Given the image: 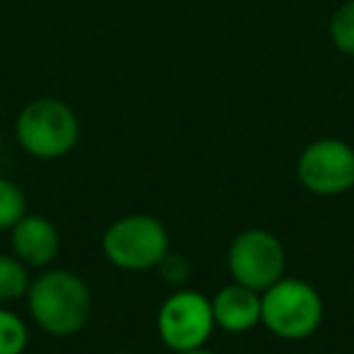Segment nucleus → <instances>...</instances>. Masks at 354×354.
<instances>
[{"mask_svg":"<svg viewBox=\"0 0 354 354\" xmlns=\"http://www.w3.org/2000/svg\"><path fill=\"white\" fill-rule=\"evenodd\" d=\"M27 306L44 333L68 337L88 323L93 296L78 274L68 270H49L30 284Z\"/></svg>","mask_w":354,"mask_h":354,"instance_id":"obj_1","label":"nucleus"},{"mask_svg":"<svg viewBox=\"0 0 354 354\" xmlns=\"http://www.w3.org/2000/svg\"><path fill=\"white\" fill-rule=\"evenodd\" d=\"M15 136L30 156L54 160L73 151L80 136V124L66 102L56 97H41L17 114Z\"/></svg>","mask_w":354,"mask_h":354,"instance_id":"obj_2","label":"nucleus"},{"mask_svg":"<svg viewBox=\"0 0 354 354\" xmlns=\"http://www.w3.org/2000/svg\"><path fill=\"white\" fill-rule=\"evenodd\" d=\"M323 320V301L318 291L304 279H284L262 291V318L265 328L281 339H304L318 330Z\"/></svg>","mask_w":354,"mask_h":354,"instance_id":"obj_3","label":"nucleus"},{"mask_svg":"<svg viewBox=\"0 0 354 354\" xmlns=\"http://www.w3.org/2000/svg\"><path fill=\"white\" fill-rule=\"evenodd\" d=\"M170 238L156 216L148 214H131L104 231L102 250L104 257L119 270L146 272L158 267L167 255Z\"/></svg>","mask_w":354,"mask_h":354,"instance_id":"obj_4","label":"nucleus"},{"mask_svg":"<svg viewBox=\"0 0 354 354\" xmlns=\"http://www.w3.org/2000/svg\"><path fill=\"white\" fill-rule=\"evenodd\" d=\"M286 255L279 238L265 228H250L233 238L228 248V272L248 289L267 291L284 277Z\"/></svg>","mask_w":354,"mask_h":354,"instance_id":"obj_5","label":"nucleus"},{"mask_svg":"<svg viewBox=\"0 0 354 354\" xmlns=\"http://www.w3.org/2000/svg\"><path fill=\"white\" fill-rule=\"evenodd\" d=\"M214 325L212 299L199 291H175L158 310V335L175 354L204 347Z\"/></svg>","mask_w":354,"mask_h":354,"instance_id":"obj_6","label":"nucleus"},{"mask_svg":"<svg viewBox=\"0 0 354 354\" xmlns=\"http://www.w3.org/2000/svg\"><path fill=\"white\" fill-rule=\"evenodd\" d=\"M296 175L308 192L320 197L347 192L354 187V148L339 138H318L299 156Z\"/></svg>","mask_w":354,"mask_h":354,"instance_id":"obj_7","label":"nucleus"},{"mask_svg":"<svg viewBox=\"0 0 354 354\" xmlns=\"http://www.w3.org/2000/svg\"><path fill=\"white\" fill-rule=\"evenodd\" d=\"M12 255L30 267H46L56 260L61 238L56 226L44 216H25L10 228Z\"/></svg>","mask_w":354,"mask_h":354,"instance_id":"obj_8","label":"nucleus"},{"mask_svg":"<svg viewBox=\"0 0 354 354\" xmlns=\"http://www.w3.org/2000/svg\"><path fill=\"white\" fill-rule=\"evenodd\" d=\"M212 313L218 328L228 330V333H245L260 323L262 296L233 281L212 299Z\"/></svg>","mask_w":354,"mask_h":354,"instance_id":"obj_9","label":"nucleus"},{"mask_svg":"<svg viewBox=\"0 0 354 354\" xmlns=\"http://www.w3.org/2000/svg\"><path fill=\"white\" fill-rule=\"evenodd\" d=\"M30 274L27 265L20 262L15 255H0V301L10 304L30 291Z\"/></svg>","mask_w":354,"mask_h":354,"instance_id":"obj_10","label":"nucleus"},{"mask_svg":"<svg viewBox=\"0 0 354 354\" xmlns=\"http://www.w3.org/2000/svg\"><path fill=\"white\" fill-rule=\"evenodd\" d=\"M27 325L17 313L0 308V354H22L27 347Z\"/></svg>","mask_w":354,"mask_h":354,"instance_id":"obj_11","label":"nucleus"},{"mask_svg":"<svg viewBox=\"0 0 354 354\" xmlns=\"http://www.w3.org/2000/svg\"><path fill=\"white\" fill-rule=\"evenodd\" d=\"M27 214L25 194L15 183L0 177V231H10Z\"/></svg>","mask_w":354,"mask_h":354,"instance_id":"obj_12","label":"nucleus"},{"mask_svg":"<svg viewBox=\"0 0 354 354\" xmlns=\"http://www.w3.org/2000/svg\"><path fill=\"white\" fill-rule=\"evenodd\" d=\"M330 39L337 51L354 56V0H347L335 10L330 20Z\"/></svg>","mask_w":354,"mask_h":354,"instance_id":"obj_13","label":"nucleus"},{"mask_svg":"<svg viewBox=\"0 0 354 354\" xmlns=\"http://www.w3.org/2000/svg\"><path fill=\"white\" fill-rule=\"evenodd\" d=\"M160 272L170 284H183L187 281L189 277V265L185 257H177V255H165V260L160 262Z\"/></svg>","mask_w":354,"mask_h":354,"instance_id":"obj_14","label":"nucleus"},{"mask_svg":"<svg viewBox=\"0 0 354 354\" xmlns=\"http://www.w3.org/2000/svg\"><path fill=\"white\" fill-rule=\"evenodd\" d=\"M177 354H214V352H209V349L199 347V349H189V352H177Z\"/></svg>","mask_w":354,"mask_h":354,"instance_id":"obj_15","label":"nucleus"}]
</instances>
